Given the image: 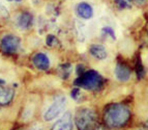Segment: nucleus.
<instances>
[{
    "label": "nucleus",
    "mask_w": 148,
    "mask_h": 130,
    "mask_svg": "<svg viewBox=\"0 0 148 130\" xmlns=\"http://www.w3.org/2000/svg\"><path fill=\"white\" fill-rule=\"evenodd\" d=\"M89 52L93 57L97 58L99 60H104L108 57V51L105 48V46L101 44H93L89 48Z\"/></svg>",
    "instance_id": "11"
},
{
    "label": "nucleus",
    "mask_w": 148,
    "mask_h": 130,
    "mask_svg": "<svg viewBox=\"0 0 148 130\" xmlns=\"http://www.w3.org/2000/svg\"><path fill=\"white\" fill-rule=\"evenodd\" d=\"M133 118L130 105L121 102L109 104L104 110V122L110 129H121L127 126Z\"/></svg>",
    "instance_id": "1"
},
{
    "label": "nucleus",
    "mask_w": 148,
    "mask_h": 130,
    "mask_svg": "<svg viewBox=\"0 0 148 130\" xmlns=\"http://www.w3.org/2000/svg\"><path fill=\"white\" fill-rule=\"evenodd\" d=\"M143 127L145 128L146 130H148V115H146L145 120H144V123H143Z\"/></svg>",
    "instance_id": "20"
},
{
    "label": "nucleus",
    "mask_w": 148,
    "mask_h": 130,
    "mask_svg": "<svg viewBox=\"0 0 148 130\" xmlns=\"http://www.w3.org/2000/svg\"><path fill=\"white\" fill-rule=\"evenodd\" d=\"M132 3L137 8H145L148 4V0H132Z\"/></svg>",
    "instance_id": "16"
},
{
    "label": "nucleus",
    "mask_w": 148,
    "mask_h": 130,
    "mask_svg": "<svg viewBox=\"0 0 148 130\" xmlns=\"http://www.w3.org/2000/svg\"><path fill=\"white\" fill-rule=\"evenodd\" d=\"M51 130H73V118L69 113H65L53 125Z\"/></svg>",
    "instance_id": "9"
},
{
    "label": "nucleus",
    "mask_w": 148,
    "mask_h": 130,
    "mask_svg": "<svg viewBox=\"0 0 148 130\" xmlns=\"http://www.w3.org/2000/svg\"><path fill=\"white\" fill-rule=\"evenodd\" d=\"M76 13L81 19L89 20V19H91L93 17L94 10L92 8V5L89 4L88 2H80L79 4L77 5Z\"/></svg>",
    "instance_id": "8"
},
{
    "label": "nucleus",
    "mask_w": 148,
    "mask_h": 130,
    "mask_svg": "<svg viewBox=\"0 0 148 130\" xmlns=\"http://www.w3.org/2000/svg\"><path fill=\"white\" fill-rule=\"evenodd\" d=\"M101 31H103V33H104L106 37H108V38H111L113 41L116 40V33H115V30H114V28L111 27V26H105V27H103Z\"/></svg>",
    "instance_id": "15"
},
{
    "label": "nucleus",
    "mask_w": 148,
    "mask_h": 130,
    "mask_svg": "<svg viewBox=\"0 0 148 130\" xmlns=\"http://www.w3.org/2000/svg\"><path fill=\"white\" fill-rule=\"evenodd\" d=\"M134 73L136 75L137 80H139V81H143L148 76V69L146 68V65L140 53L136 56L135 66H134Z\"/></svg>",
    "instance_id": "7"
},
{
    "label": "nucleus",
    "mask_w": 148,
    "mask_h": 130,
    "mask_svg": "<svg viewBox=\"0 0 148 130\" xmlns=\"http://www.w3.org/2000/svg\"><path fill=\"white\" fill-rule=\"evenodd\" d=\"M32 63L38 70H48L50 67V59L45 53H36L32 58Z\"/></svg>",
    "instance_id": "10"
},
{
    "label": "nucleus",
    "mask_w": 148,
    "mask_h": 130,
    "mask_svg": "<svg viewBox=\"0 0 148 130\" xmlns=\"http://www.w3.org/2000/svg\"><path fill=\"white\" fill-rule=\"evenodd\" d=\"M15 96V91L10 88H6V86H1L0 85V105H8L14 99Z\"/></svg>",
    "instance_id": "12"
},
{
    "label": "nucleus",
    "mask_w": 148,
    "mask_h": 130,
    "mask_svg": "<svg viewBox=\"0 0 148 130\" xmlns=\"http://www.w3.org/2000/svg\"><path fill=\"white\" fill-rule=\"evenodd\" d=\"M135 130H146L144 127H141V128H137V129H135Z\"/></svg>",
    "instance_id": "23"
},
{
    "label": "nucleus",
    "mask_w": 148,
    "mask_h": 130,
    "mask_svg": "<svg viewBox=\"0 0 148 130\" xmlns=\"http://www.w3.org/2000/svg\"><path fill=\"white\" fill-rule=\"evenodd\" d=\"M8 1H21V0H8Z\"/></svg>",
    "instance_id": "25"
},
{
    "label": "nucleus",
    "mask_w": 148,
    "mask_h": 130,
    "mask_svg": "<svg viewBox=\"0 0 148 130\" xmlns=\"http://www.w3.org/2000/svg\"><path fill=\"white\" fill-rule=\"evenodd\" d=\"M32 20H33V18H32L31 14L28 12H23L18 16L17 25L22 29H26V28H29L31 26Z\"/></svg>",
    "instance_id": "13"
},
{
    "label": "nucleus",
    "mask_w": 148,
    "mask_h": 130,
    "mask_svg": "<svg viewBox=\"0 0 148 130\" xmlns=\"http://www.w3.org/2000/svg\"><path fill=\"white\" fill-rule=\"evenodd\" d=\"M96 130H106L105 128H99V129H96Z\"/></svg>",
    "instance_id": "24"
},
{
    "label": "nucleus",
    "mask_w": 148,
    "mask_h": 130,
    "mask_svg": "<svg viewBox=\"0 0 148 130\" xmlns=\"http://www.w3.org/2000/svg\"><path fill=\"white\" fill-rule=\"evenodd\" d=\"M134 74V70L128 64L124 62H118L114 68V76L117 81L121 83L128 82L132 79Z\"/></svg>",
    "instance_id": "5"
},
{
    "label": "nucleus",
    "mask_w": 148,
    "mask_h": 130,
    "mask_svg": "<svg viewBox=\"0 0 148 130\" xmlns=\"http://www.w3.org/2000/svg\"><path fill=\"white\" fill-rule=\"evenodd\" d=\"M66 104V99L63 96H59V97L55 98V100L53 103L49 106L44 113V120L49 122V121L54 120L55 118H57L60 113L63 111L64 106Z\"/></svg>",
    "instance_id": "4"
},
{
    "label": "nucleus",
    "mask_w": 148,
    "mask_h": 130,
    "mask_svg": "<svg viewBox=\"0 0 148 130\" xmlns=\"http://www.w3.org/2000/svg\"><path fill=\"white\" fill-rule=\"evenodd\" d=\"M144 40H145V44L148 47V17L146 18L145 24H144Z\"/></svg>",
    "instance_id": "17"
},
{
    "label": "nucleus",
    "mask_w": 148,
    "mask_h": 130,
    "mask_svg": "<svg viewBox=\"0 0 148 130\" xmlns=\"http://www.w3.org/2000/svg\"><path fill=\"white\" fill-rule=\"evenodd\" d=\"M21 40L15 35H6L0 41V47L5 53H15L19 50Z\"/></svg>",
    "instance_id": "6"
},
{
    "label": "nucleus",
    "mask_w": 148,
    "mask_h": 130,
    "mask_svg": "<svg viewBox=\"0 0 148 130\" xmlns=\"http://www.w3.org/2000/svg\"><path fill=\"white\" fill-rule=\"evenodd\" d=\"M145 96H146V99H147V101H148V85H147V88H146V91H145Z\"/></svg>",
    "instance_id": "21"
},
{
    "label": "nucleus",
    "mask_w": 148,
    "mask_h": 130,
    "mask_svg": "<svg viewBox=\"0 0 148 130\" xmlns=\"http://www.w3.org/2000/svg\"><path fill=\"white\" fill-rule=\"evenodd\" d=\"M71 96H72L73 98H74V99H78V98H79V96H80V90L79 89H74V90H73V92L71 93Z\"/></svg>",
    "instance_id": "19"
},
{
    "label": "nucleus",
    "mask_w": 148,
    "mask_h": 130,
    "mask_svg": "<svg viewBox=\"0 0 148 130\" xmlns=\"http://www.w3.org/2000/svg\"><path fill=\"white\" fill-rule=\"evenodd\" d=\"M75 83L85 90L99 91L104 86V78L96 71L89 70L82 73Z\"/></svg>",
    "instance_id": "2"
},
{
    "label": "nucleus",
    "mask_w": 148,
    "mask_h": 130,
    "mask_svg": "<svg viewBox=\"0 0 148 130\" xmlns=\"http://www.w3.org/2000/svg\"><path fill=\"white\" fill-rule=\"evenodd\" d=\"M56 42H57V39L55 38L54 35H49L47 37V45L53 46V45H55V43H56Z\"/></svg>",
    "instance_id": "18"
},
{
    "label": "nucleus",
    "mask_w": 148,
    "mask_h": 130,
    "mask_svg": "<svg viewBox=\"0 0 148 130\" xmlns=\"http://www.w3.org/2000/svg\"><path fill=\"white\" fill-rule=\"evenodd\" d=\"M96 122L97 117L92 108H80L75 115V123L78 130H94Z\"/></svg>",
    "instance_id": "3"
},
{
    "label": "nucleus",
    "mask_w": 148,
    "mask_h": 130,
    "mask_svg": "<svg viewBox=\"0 0 148 130\" xmlns=\"http://www.w3.org/2000/svg\"><path fill=\"white\" fill-rule=\"evenodd\" d=\"M115 8L118 10H127L133 8V3L130 0H113Z\"/></svg>",
    "instance_id": "14"
},
{
    "label": "nucleus",
    "mask_w": 148,
    "mask_h": 130,
    "mask_svg": "<svg viewBox=\"0 0 148 130\" xmlns=\"http://www.w3.org/2000/svg\"><path fill=\"white\" fill-rule=\"evenodd\" d=\"M31 130H42V129L40 127H37V126H35V127H33Z\"/></svg>",
    "instance_id": "22"
}]
</instances>
